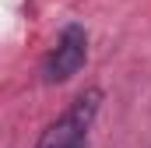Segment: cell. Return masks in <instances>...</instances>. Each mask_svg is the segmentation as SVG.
<instances>
[{
	"label": "cell",
	"instance_id": "cell-3",
	"mask_svg": "<svg viewBox=\"0 0 151 148\" xmlns=\"http://www.w3.org/2000/svg\"><path fill=\"white\" fill-rule=\"evenodd\" d=\"M70 148H88V145H84V141H81V145H70Z\"/></svg>",
	"mask_w": 151,
	"mask_h": 148
},
{
	"label": "cell",
	"instance_id": "cell-1",
	"mask_svg": "<svg viewBox=\"0 0 151 148\" xmlns=\"http://www.w3.org/2000/svg\"><path fill=\"white\" fill-rule=\"evenodd\" d=\"M99 106H102V92H99V88H84L74 102H70V110L63 113V116H56V120L42 131L39 148H70V145H81L84 134H88V127H91V120H95V113H99Z\"/></svg>",
	"mask_w": 151,
	"mask_h": 148
},
{
	"label": "cell",
	"instance_id": "cell-2",
	"mask_svg": "<svg viewBox=\"0 0 151 148\" xmlns=\"http://www.w3.org/2000/svg\"><path fill=\"white\" fill-rule=\"evenodd\" d=\"M84 57H88V36H84V28L81 25H67L60 32V39H56V46L42 60V81L46 85H63L67 78H74L81 71Z\"/></svg>",
	"mask_w": 151,
	"mask_h": 148
}]
</instances>
